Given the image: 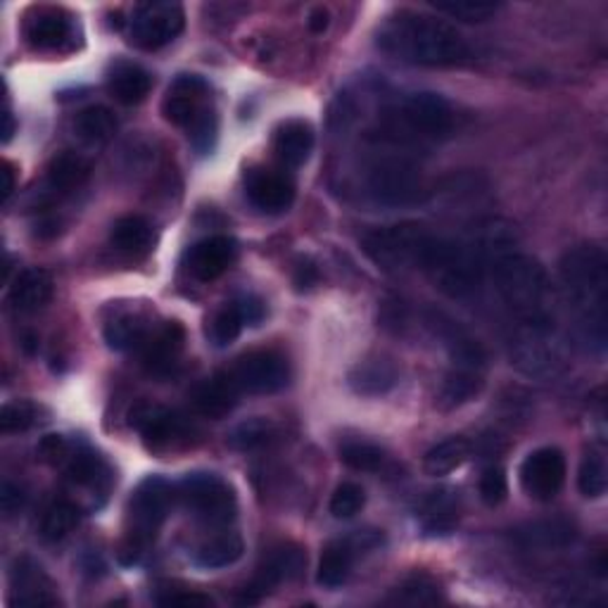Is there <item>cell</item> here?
I'll return each mask as SVG.
<instances>
[{"label":"cell","instance_id":"6da1fadb","mask_svg":"<svg viewBox=\"0 0 608 608\" xmlns=\"http://www.w3.org/2000/svg\"><path fill=\"white\" fill-rule=\"evenodd\" d=\"M564 300L575 336L589 352L604 354L608 342V257L595 243L570 248L558 261Z\"/></svg>","mask_w":608,"mask_h":608},{"label":"cell","instance_id":"7a4b0ae2","mask_svg":"<svg viewBox=\"0 0 608 608\" xmlns=\"http://www.w3.org/2000/svg\"><path fill=\"white\" fill-rule=\"evenodd\" d=\"M375 41L385 55L421 68H454L471 58V48L456 27L416 10L390 14Z\"/></svg>","mask_w":608,"mask_h":608},{"label":"cell","instance_id":"3957f363","mask_svg":"<svg viewBox=\"0 0 608 608\" xmlns=\"http://www.w3.org/2000/svg\"><path fill=\"white\" fill-rule=\"evenodd\" d=\"M492 284L518 323L556 326V290L547 269L530 255L506 250L487 265Z\"/></svg>","mask_w":608,"mask_h":608},{"label":"cell","instance_id":"277c9868","mask_svg":"<svg viewBox=\"0 0 608 608\" xmlns=\"http://www.w3.org/2000/svg\"><path fill=\"white\" fill-rule=\"evenodd\" d=\"M454 120V107L440 93H409L385 112L378 141L400 147V151L437 143L452 134Z\"/></svg>","mask_w":608,"mask_h":608},{"label":"cell","instance_id":"5b68a950","mask_svg":"<svg viewBox=\"0 0 608 608\" xmlns=\"http://www.w3.org/2000/svg\"><path fill=\"white\" fill-rule=\"evenodd\" d=\"M367 188L383 207H416L429 197L419 164L404 151L378 155L367 169Z\"/></svg>","mask_w":608,"mask_h":608},{"label":"cell","instance_id":"8992f818","mask_svg":"<svg viewBox=\"0 0 608 608\" xmlns=\"http://www.w3.org/2000/svg\"><path fill=\"white\" fill-rule=\"evenodd\" d=\"M433 236L435 234L421 224H398L369 231L361 245H364V253L373 259V265L400 274L423 269V259Z\"/></svg>","mask_w":608,"mask_h":608},{"label":"cell","instance_id":"52a82bcc","mask_svg":"<svg viewBox=\"0 0 608 608\" xmlns=\"http://www.w3.org/2000/svg\"><path fill=\"white\" fill-rule=\"evenodd\" d=\"M174 490L181 504L203 523L226 525L236 516L234 490L217 473H188Z\"/></svg>","mask_w":608,"mask_h":608},{"label":"cell","instance_id":"ba28073f","mask_svg":"<svg viewBox=\"0 0 608 608\" xmlns=\"http://www.w3.org/2000/svg\"><path fill=\"white\" fill-rule=\"evenodd\" d=\"M512 359L525 375H556L564 369V344L556 333V326L518 323L512 338Z\"/></svg>","mask_w":608,"mask_h":608},{"label":"cell","instance_id":"9c48e42d","mask_svg":"<svg viewBox=\"0 0 608 608\" xmlns=\"http://www.w3.org/2000/svg\"><path fill=\"white\" fill-rule=\"evenodd\" d=\"M174 497L176 490L159 475H147L145 481H141L128 499V537L143 542V545H151L162 523L169 516Z\"/></svg>","mask_w":608,"mask_h":608},{"label":"cell","instance_id":"30bf717a","mask_svg":"<svg viewBox=\"0 0 608 608\" xmlns=\"http://www.w3.org/2000/svg\"><path fill=\"white\" fill-rule=\"evenodd\" d=\"M186 24V12L178 3H143L134 10L128 20L131 43L143 48V51H159L172 43Z\"/></svg>","mask_w":608,"mask_h":608},{"label":"cell","instance_id":"8fae6325","mask_svg":"<svg viewBox=\"0 0 608 608\" xmlns=\"http://www.w3.org/2000/svg\"><path fill=\"white\" fill-rule=\"evenodd\" d=\"M24 39L41 53H70L79 43L74 14L55 6H37L24 18Z\"/></svg>","mask_w":608,"mask_h":608},{"label":"cell","instance_id":"7c38bea8","mask_svg":"<svg viewBox=\"0 0 608 608\" xmlns=\"http://www.w3.org/2000/svg\"><path fill=\"white\" fill-rule=\"evenodd\" d=\"M228 375H231V381L240 392L274 394L288 385L290 367L284 354L274 350H255L250 354H243Z\"/></svg>","mask_w":608,"mask_h":608},{"label":"cell","instance_id":"4fadbf2b","mask_svg":"<svg viewBox=\"0 0 608 608\" xmlns=\"http://www.w3.org/2000/svg\"><path fill=\"white\" fill-rule=\"evenodd\" d=\"M305 566H307V554L302 552V547L292 545V542L276 545L274 549H269L265 558H261L253 583L243 591L240 604H257L261 597L269 595L274 587L300 578Z\"/></svg>","mask_w":608,"mask_h":608},{"label":"cell","instance_id":"5bb4252c","mask_svg":"<svg viewBox=\"0 0 608 608\" xmlns=\"http://www.w3.org/2000/svg\"><path fill=\"white\" fill-rule=\"evenodd\" d=\"M518 481L535 502H552L566 483V456L558 447H539L523 458Z\"/></svg>","mask_w":608,"mask_h":608},{"label":"cell","instance_id":"9a60e30c","mask_svg":"<svg viewBox=\"0 0 608 608\" xmlns=\"http://www.w3.org/2000/svg\"><path fill=\"white\" fill-rule=\"evenodd\" d=\"M128 425L155 450L172 447L174 442L190 433V423L184 416L155 402H138L131 406Z\"/></svg>","mask_w":608,"mask_h":608},{"label":"cell","instance_id":"2e32d148","mask_svg":"<svg viewBox=\"0 0 608 608\" xmlns=\"http://www.w3.org/2000/svg\"><path fill=\"white\" fill-rule=\"evenodd\" d=\"M245 195L265 215H281L295 200V184L284 172L253 167L245 174Z\"/></svg>","mask_w":608,"mask_h":608},{"label":"cell","instance_id":"e0dca14e","mask_svg":"<svg viewBox=\"0 0 608 608\" xmlns=\"http://www.w3.org/2000/svg\"><path fill=\"white\" fill-rule=\"evenodd\" d=\"M207 81L197 74H181L174 79V84L167 91V97L162 103V114L164 120L174 126H184L188 128L197 114H200L207 105Z\"/></svg>","mask_w":608,"mask_h":608},{"label":"cell","instance_id":"ac0fdd59","mask_svg":"<svg viewBox=\"0 0 608 608\" xmlns=\"http://www.w3.org/2000/svg\"><path fill=\"white\" fill-rule=\"evenodd\" d=\"M12 587V604L29 606V608H45L55 606L58 597L53 595V583L48 578L41 564H37L31 556H20L10 573Z\"/></svg>","mask_w":608,"mask_h":608},{"label":"cell","instance_id":"d6986e66","mask_svg":"<svg viewBox=\"0 0 608 608\" xmlns=\"http://www.w3.org/2000/svg\"><path fill=\"white\" fill-rule=\"evenodd\" d=\"M236 255H238V248L234 238L209 236L200 243H195L188 250V271L197 278V281L209 284L234 265Z\"/></svg>","mask_w":608,"mask_h":608},{"label":"cell","instance_id":"ffe728a7","mask_svg":"<svg viewBox=\"0 0 608 608\" xmlns=\"http://www.w3.org/2000/svg\"><path fill=\"white\" fill-rule=\"evenodd\" d=\"M238 394H240V390L231 381V375L217 373V375L207 378V381H203L193 390L190 402L195 406V412L200 416L219 421L234 412L238 404Z\"/></svg>","mask_w":608,"mask_h":608},{"label":"cell","instance_id":"44dd1931","mask_svg":"<svg viewBox=\"0 0 608 608\" xmlns=\"http://www.w3.org/2000/svg\"><path fill=\"white\" fill-rule=\"evenodd\" d=\"M184 342H186L184 326L176 323V321L159 326L157 331H153L151 338H147L145 344L141 348L147 371L155 373V375L169 373L176 364L181 350H184Z\"/></svg>","mask_w":608,"mask_h":608},{"label":"cell","instance_id":"7402d4cb","mask_svg":"<svg viewBox=\"0 0 608 608\" xmlns=\"http://www.w3.org/2000/svg\"><path fill=\"white\" fill-rule=\"evenodd\" d=\"M53 276L45 269H24L14 278L10 292H8V302L14 311L20 315H34V311L43 309L53 298Z\"/></svg>","mask_w":608,"mask_h":608},{"label":"cell","instance_id":"603a6c76","mask_svg":"<svg viewBox=\"0 0 608 608\" xmlns=\"http://www.w3.org/2000/svg\"><path fill=\"white\" fill-rule=\"evenodd\" d=\"M153 89V76L136 62H114L107 72V91L122 105H138Z\"/></svg>","mask_w":608,"mask_h":608},{"label":"cell","instance_id":"cb8c5ba5","mask_svg":"<svg viewBox=\"0 0 608 608\" xmlns=\"http://www.w3.org/2000/svg\"><path fill=\"white\" fill-rule=\"evenodd\" d=\"M315 151V128L305 120H288L276 128L274 153L286 167H302Z\"/></svg>","mask_w":608,"mask_h":608},{"label":"cell","instance_id":"d4e9b609","mask_svg":"<svg viewBox=\"0 0 608 608\" xmlns=\"http://www.w3.org/2000/svg\"><path fill=\"white\" fill-rule=\"evenodd\" d=\"M516 545L523 549H542V552H552V549H564L575 539V528L568 521L561 518H547V521H535V523H525L521 528L514 530Z\"/></svg>","mask_w":608,"mask_h":608},{"label":"cell","instance_id":"484cf974","mask_svg":"<svg viewBox=\"0 0 608 608\" xmlns=\"http://www.w3.org/2000/svg\"><path fill=\"white\" fill-rule=\"evenodd\" d=\"M483 388H485V371L452 367V371L445 375V381H442L437 390L435 404L442 409V412H452V409L473 402L483 392Z\"/></svg>","mask_w":608,"mask_h":608},{"label":"cell","instance_id":"4316f807","mask_svg":"<svg viewBox=\"0 0 608 608\" xmlns=\"http://www.w3.org/2000/svg\"><path fill=\"white\" fill-rule=\"evenodd\" d=\"M398 369L385 359L359 361V364L348 373V385L354 394H361V398H381V394H388L398 385Z\"/></svg>","mask_w":608,"mask_h":608},{"label":"cell","instance_id":"83f0119b","mask_svg":"<svg viewBox=\"0 0 608 608\" xmlns=\"http://www.w3.org/2000/svg\"><path fill=\"white\" fill-rule=\"evenodd\" d=\"M419 521L425 535H433V537L450 535L456 528V521H458L456 492L450 487L431 492V495L421 504Z\"/></svg>","mask_w":608,"mask_h":608},{"label":"cell","instance_id":"f1b7e54d","mask_svg":"<svg viewBox=\"0 0 608 608\" xmlns=\"http://www.w3.org/2000/svg\"><path fill=\"white\" fill-rule=\"evenodd\" d=\"M357 549L352 547V542L348 537L328 542L321 552L319 558V570H317V583L326 589H338L344 583H348L354 558H357Z\"/></svg>","mask_w":608,"mask_h":608},{"label":"cell","instance_id":"f546056e","mask_svg":"<svg viewBox=\"0 0 608 608\" xmlns=\"http://www.w3.org/2000/svg\"><path fill=\"white\" fill-rule=\"evenodd\" d=\"M151 333V321H147V317H143L141 311H122V315H114L103 328L105 342L117 352L143 348Z\"/></svg>","mask_w":608,"mask_h":608},{"label":"cell","instance_id":"4dcf8cb0","mask_svg":"<svg viewBox=\"0 0 608 608\" xmlns=\"http://www.w3.org/2000/svg\"><path fill=\"white\" fill-rule=\"evenodd\" d=\"M471 452H473V447L466 437H462V435L447 437L425 452L423 471L429 473L431 478H445V475L454 473L456 468H462L468 462Z\"/></svg>","mask_w":608,"mask_h":608},{"label":"cell","instance_id":"1f68e13d","mask_svg":"<svg viewBox=\"0 0 608 608\" xmlns=\"http://www.w3.org/2000/svg\"><path fill=\"white\" fill-rule=\"evenodd\" d=\"M153 226L145 217L128 215L114 221L110 231L112 248L124 255H145L153 248Z\"/></svg>","mask_w":608,"mask_h":608},{"label":"cell","instance_id":"d6a6232c","mask_svg":"<svg viewBox=\"0 0 608 608\" xmlns=\"http://www.w3.org/2000/svg\"><path fill=\"white\" fill-rule=\"evenodd\" d=\"M68 475L74 485L105 492L112 485V471L103 456L91 450H81L70 456Z\"/></svg>","mask_w":608,"mask_h":608},{"label":"cell","instance_id":"836d02e7","mask_svg":"<svg viewBox=\"0 0 608 608\" xmlns=\"http://www.w3.org/2000/svg\"><path fill=\"white\" fill-rule=\"evenodd\" d=\"M89 174H91V164L84 157L79 153L64 151L48 164V186H51L55 193H70L79 186H84Z\"/></svg>","mask_w":608,"mask_h":608},{"label":"cell","instance_id":"e575fe53","mask_svg":"<svg viewBox=\"0 0 608 608\" xmlns=\"http://www.w3.org/2000/svg\"><path fill=\"white\" fill-rule=\"evenodd\" d=\"M117 128H120L117 117H114V112L105 105L86 107L84 112H79V117L74 122V131L79 134V138L91 145L110 143L114 134H117Z\"/></svg>","mask_w":608,"mask_h":608},{"label":"cell","instance_id":"d590c367","mask_svg":"<svg viewBox=\"0 0 608 608\" xmlns=\"http://www.w3.org/2000/svg\"><path fill=\"white\" fill-rule=\"evenodd\" d=\"M278 437V425L271 419L255 416L238 423L236 429L228 433V447L236 452H257L269 447Z\"/></svg>","mask_w":608,"mask_h":608},{"label":"cell","instance_id":"8d00e7d4","mask_svg":"<svg viewBox=\"0 0 608 608\" xmlns=\"http://www.w3.org/2000/svg\"><path fill=\"white\" fill-rule=\"evenodd\" d=\"M243 552H245V545L240 535L224 533L197 547L193 558L200 568H226V566H234L243 556Z\"/></svg>","mask_w":608,"mask_h":608},{"label":"cell","instance_id":"74e56055","mask_svg":"<svg viewBox=\"0 0 608 608\" xmlns=\"http://www.w3.org/2000/svg\"><path fill=\"white\" fill-rule=\"evenodd\" d=\"M578 487L583 492V497L587 499H599L606 495L608 464L604 447H589V452L583 456L578 471Z\"/></svg>","mask_w":608,"mask_h":608},{"label":"cell","instance_id":"f35d334b","mask_svg":"<svg viewBox=\"0 0 608 608\" xmlns=\"http://www.w3.org/2000/svg\"><path fill=\"white\" fill-rule=\"evenodd\" d=\"M45 409L37 402L29 400H18V402H8L0 412V431L6 435L12 433H24L31 431L34 425H41L45 419Z\"/></svg>","mask_w":608,"mask_h":608},{"label":"cell","instance_id":"ab89813d","mask_svg":"<svg viewBox=\"0 0 608 608\" xmlns=\"http://www.w3.org/2000/svg\"><path fill=\"white\" fill-rule=\"evenodd\" d=\"M81 512L72 502H55L45 508L41 518V537L48 542H60L79 525Z\"/></svg>","mask_w":608,"mask_h":608},{"label":"cell","instance_id":"60d3db41","mask_svg":"<svg viewBox=\"0 0 608 608\" xmlns=\"http://www.w3.org/2000/svg\"><path fill=\"white\" fill-rule=\"evenodd\" d=\"M340 462L361 473H373L381 471L385 464V450L373 445V442L367 440H350L340 447Z\"/></svg>","mask_w":608,"mask_h":608},{"label":"cell","instance_id":"b9f144b4","mask_svg":"<svg viewBox=\"0 0 608 608\" xmlns=\"http://www.w3.org/2000/svg\"><path fill=\"white\" fill-rule=\"evenodd\" d=\"M433 8L440 14H450L452 20L466 22V24H481L495 18L502 6L485 3V0H450V3H435Z\"/></svg>","mask_w":608,"mask_h":608},{"label":"cell","instance_id":"7bdbcfd3","mask_svg":"<svg viewBox=\"0 0 608 608\" xmlns=\"http://www.w3.org/2000/svg\"><path fill=\"white\" fill-rule=\"evenodd\" d=\"M243 319L236 311L234 305H226L224 309H219L215 317L207 321V338L217 344V348H226V344H231L234 340H238L240 331H243Z\"/></svg>","mask_w":608,"mask_h":608},{"label":"cell","instance_id":"ee69618b","mask_svg":"<svg viewBox=\"0 0 608 608\" xmlns=\"http://www.w3.org/2000/svg\"><path fill=\"white\" fill-rule=\"evenodd\" d=\"M217 134H219V120L212 107H205L200 114H197V120L188 126V141L195 147L197 155H207L215 151Z\"/></svg>","mask_w":608,"mask_h":608},{"label":"cell","instance_id":"f6af8a7d","mask_svg":"<svg viewBox=\"0 0 608 608\" xmlns=\"http://www.w3.org/2000/svg\"><path fill=\"white\" fill-rule=\"evenodd\" d=\"M394 604H409V606H423L440 601V585L431 580L429 575H414L402 587L394 591Z\"/></svg>","mask_w":608,"mask_h":608},{"label":"cell","instance_id":"bcb514c9","mask_svg":"<svg viewBox=\"0 0 608 608\" xmlns=\"http://www.w3.org/2000/svg\"><path fill=\"white\" fill-rule=\"evenodd\" d=\"M364 504H367L364 490H361L357 483H342L336 487L328 508H331L333 518L348 521V518H354L361 508H364Z\"/></svg>","mask_w":608,"mask_h":608},{"label":"cell","instance_id":"7dc6e473","mask_svg":"<svg viewBox=\"0 0 608 608\" xmlns=\"http://www.w3.org/2000/svg\"><path fill=\"white\" fill-rule=\"evenodd\" d=\"M478 492H481V499L487 506H499L508 495V481H506L504 468L502 466H487L481 475Z\"/></svg>","mask_w":608,"mask_h":608},{"label":"cell","instance_id":"c3c4849f","mask_svg":"<svg viewBox=\"0 0 608 608\" xmlns=\"http://www.w3.org/2000/svg\"><path fill=\"white\" fill-rule=\"evenodd\" d=\"M37 456L39 462L48 464V466H68L70 456H72V447L64 435L51 433L43 435L37 445Z\"/></svg>","mask_w":608,"mask_h":608},{"label":"cell","instance_id":"681fc988","mask_svg":"<svg viewBox=\"0 0 608 608\" xmlns=\"http://www.w3.org/2000/svg\"><path fill=\"white\" fill-rule=\"evenodd\" d=\"M231 305L236 307L245 326H259L267 319V305L257 295H240Z\"/></svg>","mask_w":608,"mask_h":608},{"label":"cell","instance_id":"f907efd6","mask_svg":"<svg viewBox=\"0 0 608 608\" xmlns=\"http://www.w3.org/2000/svg\"><path fill=\"white\" fill-rule=\"evenodd\" d=\"M24 504H27L24 487L20 483L6 481L3 487H0V508H3V516L6 518L18 516L24 508Z\"/></svg>","mask_w":608,"mask_h":608},{"label":"cell","instance_id":"816d5d0a","mask_svg":"<svg viewBox=\"0 0 608 608\" xmlns=\"http://www.w3.org/2000/svg\"><path fill=\"white\" fill-rule=\"evenodd\" d=\"M319 278H321V271H319V267L315 265V261L307 259V257L298 259V265H295V269H292L295 290L307 292V290H311L319 284Z\"/></svg>","mask_w":608,"mask_h":608},{"label":"cell","instance_id":"f5cc1de1","mask_svg":"<svg viewBox=\"0 0 608 608\" xmlns=\"http://www.w3.org/2000/svg\"><path fill=\"white\" fill-rule=\"evenodd\" d=\"M159 606H184V608H207L215 601L205 595H197V591H169L167 597L157 599Z\"/></svg>","mask_w":608,"mask_h":608},{"label":"cell","instance_id":"db71d44e","mask_svg":"<svg viewBox=\"0 0 608 608\" xmlns=\"http://www.w3.org/2000/svg\"><path fill=\"white\" fill-rule=\"evenodd\" d=\"M307 27L311 34H323V31H328V27H331V10L323 6L311 8L307 14Z\"/></svg>","mask_w":608,"mask_h":608},{"label":"cell","instance_id":"11a10c76","mask_svg":"<svg viewBox=\"0 0 608 608\" xmlns=\"http://www.w3.org/2000/svg\"><path fill=\"white\" fill-rule=\"evenodd\" d=\"M14 193V169L12 164H3V200H10V195Z\"/></svg>","mask_w":608,"mask_h":608},{"label":"cell","instance_id":"9f6ffc18","mask_svg":"<svg viewBox=\"0 0 608 608\" xmlns=\"http://www.w3.org/2000/svg\"><path fill=\"white\" fill-rule=\"evenodd\" d=\"M14 128H18V124H14V114L6 105V110H3V143H10V138L14 136Z\"/></svg>","mask_w":608,"mask_h":608}]
</instances>
